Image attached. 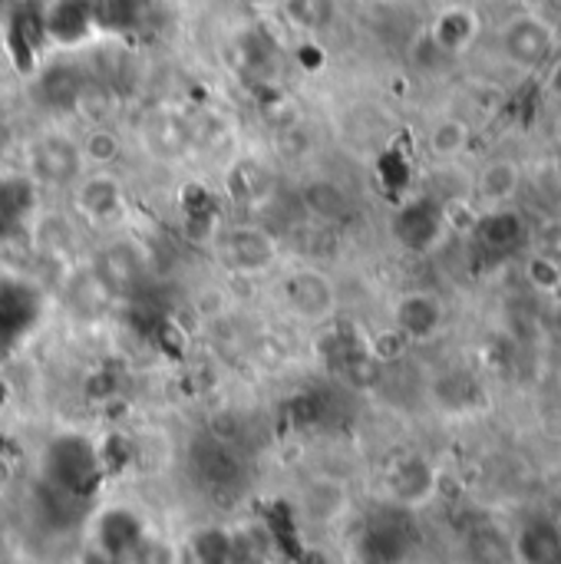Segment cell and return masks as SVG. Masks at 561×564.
Returning <instances> with one entry per match:
<instances>
[{"mask_svg":"<svg viewBox=\"0 0 561 564\" xmlns=\"http://www.w3.org/2000/svg\"><path fill=\"white\" fill-rule=\"evenodd\" d=\"M440 489H443V473L423 453H407L393 459L384 473V506H393L413 516L433 506Z\"/></svg>","mask_w":561,"mask_h":564,"instance_id":"7a4b0ae2","label":"cell"},{"mask_svg":"<svg viewBox=\"0 0 561 564\" xmlns=\"http://www.w3.org/2000/svg\"><path fill=\"white\" fill-rule=\"evenodd\" d=\"M430 397H433V403H436L443 413H450V416H466V413H473V410L483 403V387H479V380H476L473 373H466V370H446V373H440V377L430 383Z\"/></svg>","mask_w":561,"mask_h":564,"instance_id":"e0dca14e","label":"cell"},{"mask_svg":"<svg viewBox=\"0 0 561 564\" xmlns=\"http://www.w3.org/2000/svg\"><path fill=\"white\" fill-rule=\"evenodd\" d=\"M519 564H561V522L555 516L532 512L513 525Z\"/></svg>","mask_w":561,"mask_h":564,"instance_id":"4fadbf2b","label":"cell"},{"mask_svg":"<svg viewBox=\"0 0 561 564\" xmlns=\"http://www.w3.org/2000/svg\"><path fill=\"white\" fill-rule=\"evenodd\" d=\"M301 512L317 529H334L350 512V489L334 476H314L301 492Z\"/></svg>","mask_w":561,"mask_h":564,"instance_id":"5bb4252c","label":"cell"},{"mask_svg":"<svg viewBox=\"0 0 561 564\" xmlns=\"http://www.w3.org/2000/svg\"><path fill=\"white\" fill-rule=\"evenodd\" d=\"M334 13H337L334 0H284L288 23L308 33H321L324 26H331Z\"/></svg>","mask_w":561,"mask_h":564,"instance_id":"603a6c76","label":"cell"},{"mask_svg":"<svg viewBox=\"0 0 561 564\" xmlns=\"http://www.w3.org/2000/svg\"><path fill=\"white\" fill-rule=\"evenodd\" d=\"M99 281L103 288L112 294V291H122V288H132L139 281V254L126 245H112L106 254H103V264H99Z\"/></svg>","mask_w":561,"mask_h":564,"instance_id":"44dd1931","label":"cell"},{"mask_svg":"<svg viewBox=\"0 0 561 564\" xmlns=\"http://www.w3.org/2000/svg\"><path fill=\"white\" fill-rule=\"evenodd\" d=\"M238 3H245V7H251V10H261V7L271 3V0H238Z\"/></svg>","mask_w":561,"mask_h":564,"instance_id":"484cf974","label":"cell"},{"mask_svg":"<svg viewBox=\"0 0 561 564\" xmlns=\"http://www.w3.org/2000/svg\"><path fill=\"white\" fill-rule=\"evenodd\" d=\"M470 231H473L476 251L489 261H509L529 245V218L519 205L483 208L473 218Z\"/></svg>","mask_w":561,"mask_h":564,"instance_id":"5b68a950","label":"cell"},{"mask_svg":"<svg viewBox=\"0 0 561 564\" xmlns=\"http://www.w3.org/2000/svg\"><path fill=\"white\" fill-rule=\"evenodd\" d=\"M446 228H450V212L443 202H433V198H413L393 218L397 241L420 254L433 251L443 241Z\"/></svg>","mask_w":561,"mask_h":564,"instance_id":"9c48e42d","label":"cell"},{"mask_svg":"<svg viewBox=\"0 0 561 564\" xmlns=\"http://www.w3.org/2000/svg\"><path fill=\"white\" fill-rule=\"evenodd\" d=\"M76 142H79L83 165H86L89 172H96V169H112V165L122 159V135H119L109 122L86 126V132H83Z\"/></svg>","mask_w":561,"mask_h":564,"instance_id":"d6986e66","label":"cell"},{"mask_svg":"<svg viewBox=\"0 0 561 564\" xmlns=\"http://www.w3.org/2000/svg\"><path fill=\"white\" fill-rule=\"evenodd\" d=\"M281 297H284L288 311L308 324H321V321L334 317L337 304H341L334 278L321 268H311V264H301L284 278Z\"/></svg>","mask_w":561,"mask_h":564,"instance_id":"52a82bcc","label":"cell"},{"mask_svg":"<svg viewBox=\"0 0 561 564\" xmlns=\"http://www.w3.org/2000/svg\"><path fill=\"white\" fill-rule=\"evenodd\" d=\"M443 324H446V307L430 291H410L393 304V330L410 344L433 340L443 330Z\"/></svg>","mask_w":561,"mask_h":564,"instance_id":"8fae6325","label":"cell"},{"mask_svg":"<svg viewBox=\"0 0 561 564\" xmlns=\"http://www.w3.org/2000/svg\"><path fill=\"white\" fill-rule=\"evenodd\" d=\"M552 3H559V10H561V0H552Z\"/></svg>","mask_w":561,"mask_h":564,"instance_id":"f1b7e54d","label":"cell"},{"mask_svg":"<svg viewBox=\"0 0 561 564\" xmlns=\"http://www.w3.org/2000/svg\"><path fill=\"white\" fill-rule=\"evenodd\" d=\"M493 3H499V0H493Z\"/></svg>","mask_w":561,"mask_h":564,"instance_id":"f546056e","label":"cell"},{"mask_svg":"<svg viewBox=\"0 0 561 564\" xmlns=\"http://www.w3.org/2000/svg\"><path fill=\"white\" fill-rule=\"evenodd\" d=\"M122 205H126V192L109 169L83 172V178L76 182V208L93 225L116 221L122 215Z\"/></svg>","mask_w":561,"mask_h":564,"instance_id":"7c38bea8","label":"cell"},{"mask_svg":"<svg viewBox=\"0 0 561 564\" xmlns=\"http://www.w3.org/2000/svg\"><path fill=\"white\" fill-rule=\"evenodd\" d=\"M188 466H192L198 486L212 499L215 496H228L238 486H245V459H241V453L228 440H222L215 433L195 440L192 456H188Z\"/></svg>","mask_w":561,"mask_h":564,"instance_id":"8992f818","label":"cell"},{"mask_svg":"<svg viewBox=\"0 0 561 564\" xmlns=\"http://www.w3.org/2000/svg\"><path fill=\"white\" fill-rule=\"evenodd\" d=\"M3 96H7V86H3V79H0V102H3Z\"/></svg>","mask_w":561,"mask_h":564,"instance_id":"83f0119b","label":"cell"},{"mask_svg":"<svg viewBox=\"0 0 561 564\" xmlns=\"http://www.w3.org/2000/svg\"><path fill=\"white\" fill-rule=\"evenodd\" d=\"M559 258H561V248H559Z\"/></svg>","mask_w":561,"mask_h":564,"instance_id":"4dcf8cb0","label":"cell"},{"mask_svg":"<svg viewBox=\"0 0 561 564\" xmlns=\"http://www.w3.org/2000/svg\"><path fill=\"white\" fill-rule=\"evenodd\" d=\"M470 142H473V129L460 116H440L427 132V145H430L433 159H440V162L460 159L470 149Z\"/></svg>","mask_w":561,"mask_h":564,"instance_id":"ffe728a7","label":"cell"},{"mask_svg":"<svg viewBox=\"0 0 561 564\" xmlns=\"http://www.w3.org/2000/svg\"><path fill=\"white\" fill-rule=\"evenodd\" d=\"M86 165L76 135L63 129H46L26 142V175L46 188H66L83 178Z\"/></svg>","mask_w":561,"mask_h":564,"instance_id":"3957f363","label":"cell"},{"mask_svg":"<svg viewBox=\"0 0 561 564\" xmlns=\"http://www.w3.org/2000/svg\"><path fill=\"white\" fill-rule=\"evenodd\" d=\"M519 188H522V169L509 159H493L476 175V198L483 202V208L516 205Z\"/></svg>","mask_w":561,"mask_h":564,"instance_id":"ac0fdd59","label":"cell"},{"mask_svg":"<svg viewBox=\"0 0 561 564\" xmlns=\"http://www.w3.org/2000/svg\"><path fill=\"white\" fill-rule=\"evenodd\" d=\"M301 208L324 221V225H341L350 218L354 212V202L347 195V188L334 178H311L304 188H301Z\"/></svg>","mask_w":561,"mask_h":564,"instance_id":"2e32d148","label":"cell"},{"mask_svg":"<svg viewBox=\"0 0 561 564\" xmlns=\"http://www.w3.org/2000/svg\"><path fill=\"white\" fill-rule=\"evenodd\" d=\"M99 453L79 440V436H60L46 446L43 453V473H40V482L50 486L53 492L66 496V499H83L96 479H99Z\"/></svg>","mask_w":561,"mask_h":564,"instance_id":"6da1fadb","label":"cell"},{"mask_svg":"<svg viewBox=\"0 0 561 564\" xmlns=\"http://www.w3.org/2000/svg\"><path fill=\"white\" fill-rule=\"evenodd\" d=\"M218 251L225 264L235 268L238 274H261L278 261V241L261 225H231L222 235Z\"/></svg>","mask_w":561,"mask_h":564,"instance_id":"30bf717a","label":"cell"},{"mask_svg":"<svg viewBox=\"0 0 561 564\" xmlns=\"http://www.w3.org/2000/svg\"><path fill=\"white\" fill-rule=\"evenodd\" d=\"M33 241H36V248H40L46 258L63 261V258H69L76 235H73V225H69L63 215H46V218H40V221L33 225Z\"/></svg>","mask_w":561,"mask_h":564,"instance_id":"7402d4cb","label":"cell"},{"mask_svg":"<svg viewBox=\"0 0 561 564\" xmlns=\"http://www.w3.org/2000/svg\"><path fill=\"white\" fill-rule=\"evenodd\" d=\"M546 89L561 99V56H555V59L546 66Z\"/></svg>","mask_w":561,"mask_h":564,"instance_id":"d4e9b609","label":"cell"},{"mask_svg":"<svg viewBox=\"0 0 561 564\" xmlns=\"http://www.w3.org/2000/svg\"><path fill=\"white\" fill-rule=\"evenodd\" d=\"M460 562L519 564L513 525H506V522H499L493 516H476L473 522H466L463 532H460Z\"/></svg>","mask_w":561,"mask_h":564,"instance_id":"ba28073f","label":"cell"},{"mask_svg":"<svg viewBox=\"0 0 561 564\" xmlns=\"http://www.w3.org/2000/svg\"><path fill=\"white\" fill-rule=\"evenodd\" d=\"M427 33H430V40L453 59V56L466 53V50L476 43V36H479V13H476L473 7H463V3L446 7V10L433 20V26H430Z\"/></svg>","mask_w":561,"mask_h":564,"instance_id":"9a60e30c","label":"cell"},{"mask_svg":"<svg viewBox=\"0 0 561 564\" xmlns=\"http://www.w3.org/2000/svg\"><path fill=\"white\" fill-rule=\"evenodd\" d=\"M499 46H503V56L516 69L536 73V69H546L559 56V33L542 13L522 10V13L509 17V23L503 26Z\"/></svg>","mask_w":561,"mask_h":564,"instance_id":"277c9868","label":"cell"},{"mask_svg":"<svg viewBox=\"0 0 561 564\" xmlns=\"http://www.w3.org/2000/svg\"><path fill=\"white\" fill-rule=\"evenodd\" d=\"M555 324H559V330H561V294L555 297Z\"/></svg>","mask_w":561,"mask_h":564,"instance_id":"4316f807","label":"cell"},{"mask_svg":"<svg viewBox=\"0 0 561 564\" xmlns=\"http://www.w3.org/2000/svg\"><path fill=\"white\" fill-rule=\"evenodd\" d=\"M526 281L546 294V297H559L561 294V258L559 254H532L526 261Z\"/></svg>","mask_w":561,"mask_h":564,"instance_id":"cb8c5ba5","label":"cell"}]
</instances>
